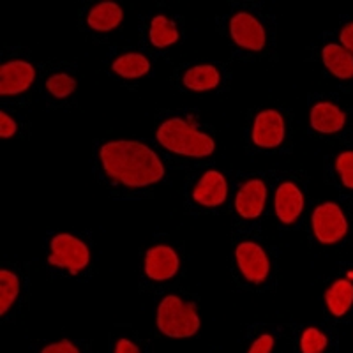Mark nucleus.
<instances>
[{
  "label": "nucleus",
  "mask_w": 353,
  "mask_h": 353,
  "mask_svg": "<svg viewBox=\"0 0 353 353\" xmlns=\"http://www.w3.org/2000/svg\"><path fill=\"white\" fill-rule=\"evenodd\" d=\"M313 228L318 241L323 244H334L345 237L348 225L341 209L336 203H323L314 210Z\"/></svg>",
  "instance_id": "5"
},
{
  "label": "nucleus",
  "mask_w": 353,
  "mask_h": 353,
  "mask_svg": "<svg viewBox=\"0 0 353 353\" xmlns=\"http://www.w3.org/2000/svg\"><path fill=\"white\" fill-rule=\"evenodd\" d=\"M179 39V32H176L175 25L165 17H156L150 25V41L157 48H165L170 44L176 43Z\"/></svg>",
  "instance_id": "20"
},
{
  "label": "nucleus",
  "mask_w": 353,
  "mask_h": 353,
  "mask_svg": "<svg viewBox=\"0 0 353 353\" xmlns=\"http://www.w3.org/2000/svg\"><path fill=\"white\" fill-rule=\"evenodd\" d=\"M17 132V122L12 121L8 113H0V137L11 138Z\"/></svg>",
  "instance_id": "26"
},
{
  "label": "nucleus",
  "mask_w": 353,
  "mask_h": 353,
  "mask_svg": "<svg viewBox=\"0 0 353 353\" xmlns=\"http://www.w3.org/2000/svg\"><path fill=\"white\" fill-rule=\"evenodd\" d=\"M237 263L249 281L261 283L269 276V258L263 249L253 242H244L239 245Z\"/></svg>",
  "instance_id": "7"
},
{
  "label": "nucleus",
  "mask_w": 353,
  "mask_h": 353,
  "mask_svg": "<svg viewBox=\"0 0 353 353\" xmlns=\"http://www.w3.org/2000/svg\"><path fill=\"white\" fill-rule=\"evenodd\" d=\"M345 113L330 103H318L311 112V125L325 134L339 131L345 125Z\"/></svg>",
  "instance_id": "14"
},
{
  "label": "nucleus",
  "mask_w": 353,
  "mask_h": 353,
  "mask_svg": "<svg viewBox=\"0 0 353 353\" xmlns=\"http://www.w3.org/2000/svg\"><path fill=\"white\" fill-rule=\"evenodd\" d=\"M41 353H80L77 350V346L69 341H61L55 343V345H50L43 350Z\"/></svg>",
  "instance_id": "27"
},
{
  "label": "nucleus",
  "mask_w": 353,
  "mask_h": 353,
  "mask_svg": "<svg viewBox=\"0 0 353 353\" xmlns=\"http://www.w3.org/2000/svg\"><path fill=\"white\" fill-rule=\"evenodd\" d=\"M36 71L28 62L14 61L0 68V94L12 96V94L25 92L32 85Z\"/></svg>",
  "instance_id": "8"
},
{
  "label": "nucleus",
  "mask_w": 353,
  "mask_h": 353,
  "mask_svg": "<svg viewBox=\"0 0 353 353\" xmlns=\"http://www.w3.org/2000/svg\"><path fill=\"white\" fill-rule=\"evenodd\" d=\"M150 69L149 61L140 53H128L113 62V71L122 78H140L147 74Z\"/></svg>",
  "instance_id": "19"
},
{
  "label": "nucleus",
  "mask_w": 353,
  "mask_h": 353,
  "mask_svg": "<svg viewBox=\"0 0 353 353\" xmlns=\"http://www.w3.org/2000/svg\"><path fill=\"white\" fill-rule=\"evenodd\" d=\"M157 140L163 147L182 156L203 157L214 152V140L182 119H170L157 131Z\"/></svg>",
  "instance_id": "2"
},
{
  "label": "nucleus",
  "mask_w": 353,
  "mask_h": 353,
  "mask_svg": "<svg viewBox=\"0 0 353 353\" xmlns=\"http://www.w3.org/2000/svg\"><path fill=\"white\" fill-rule=\"evenodd\" d=\"M272 346H274L272 336L265 334V336H260L256 341L251 345V348H249V353H270V352H272Z\"/></svg>",
  "instance_id": "25"
},
{
  "label": "nucleus",
  "mask_w": 353,
  "mask_h": 353,
  "mask_svg": "<svg viewBox=\"0 0 353 353\" xmlns=\"http://www.w3.org/2000/svg\"><path fill=\"white\" fill-rule=\"evenodd\" d=\"M265 198H267V191H265L263 182L249 181L239 191L237 200H235V209L245 219H254L263 210Z\"/></svg>",
  "instance_id": "12"
},
{
  "label": "nucleus",
  "mask_w": 353,
  "mask_h": 353,
  "mask_svg": "<svg viewBox=\"0 0 353 353\" xmlns=\"http://www.w3.org/2000/svg\"><path fill=\"white\" fill-rule=\"evenodd\" d=\"M304 209V198L299 188L292 182L279 185L276 193V212L283 223H293Z\"/></svg>",
  "instance_id": "13"
},
{
  "label": "nucleus",
  "mask_w": 353,
  "mask_h": 353,
  "mask_svg": "<svg viewBox=\"0 0 353 353\" xmlns=\"http://www.w3.org/2000/svg\"><path fill=\"white\" fill-rule=\"evenodd\" d=\"M323 62L337 78H353V55L339 44H329L323 48Z\"/></svg>",
  "instance_id": "15"
},
{
  "label": "nucleus",
  "mask_w": 353,
  "mask_h": 353,
  "mask_svg": "<svg viewBox=\"0 0 353 353\" xmlns=\"http://www.w3.org/2000/svg\"><path fill=\"white\" fill-rule=\"evenodd\" d=\"M302 353H323L327 348V337L318 329H307L301 339Z\"/></svg>",
  "instance_id": "22"
},
{
  "label": "nucleus",
  "mask_w": 353,
  "mask_h": 353,
  "mask_svg": "<svg viewBox=\"0 0 353 353\" xmlns=\"http://www.w3.org/2000/svg\"><path fill=\"white\" fill-rule=\"evenodd\" d=\"M157 327L170 337H189L200 329V318L194 304H184L179 297L170 295L161 302L157 311Z\"/></svg>",
  "instance_id": "3"
},
{
  "label": "nucleus",
  "mask_w": 353,
  "mask_h": 353,
  "mask_svg": "<svg viewBox=\"0 0 353 353\" xmlns=\"http://www.w3.org/2000/svg\"><path fill=\"white\" fill-rule=\"evenodd\" d=\"M122 21V9L113 2H103L96 6L88 14V25L96 30H112Z\"/></svg>",
  "instance_id": "16"
},
{
  "label": "nucleus",
  "mask_w": 353,
  "mask_h": 353,
  "mask_svg": "<svg viewBox=\"0 0 353 353\" xmlns=\"http://www.w3.org/2000/svg\"><path fill=\"white\" fill-rule=\"evenodd\" d=\"M179 270V258L168 245H157L147 253L145 258V272L150 279L165 281L173 277Z\"/></svg>",
  "instance_id": "10"
},
{
  "label": "nucleus",
  "mask_w": 353,
  "mask_h": 353,
  "mask_svg": "<svg viewBox=\"0 0 353 353\" xmlns=\"http://www.w3.org/2000/svg\"><path fill=\"white\" fill-rule=\"evenodd\" d=\"M348 277L350 279H353V272H348Z\"/></svg>",
  "instance_id": "30"
},
{
  "label": "nucleus",
  "mask_w": 353,
  "mask_h": 353,
  "mask_svg": "<svg viewBox=\"0 0 353 353\" xmlns=\"http://www.w3.org/2000/svg\"><path fill=\"white\" fill-rule=\"evenodd\" d=\"M101 161L113 181L129 188H141L161 181L165 168L159 157L137 141H112L101 149Z\"/></svg>",
  "instance_id": "1"
},
{
  "label": "nucleus",
  "mask_w": 353,
  "mask_h": 353,
  "mask_svg": "<svg viewBox=\"0 0 353 353\" xmlns=\"http://www.w3.org/2000/svg\"><path fill=\"white\" fill-rule=\"evenodd\" d=\"M341 43H343V48H346L353 55V23L343 28Z\"/></svg>",
  "instance_id": "28"
},
{
  "label": "nucleus",
  "mask_w": 353,
  "mask_h": 353,
  "mask_svg": "<svg viewBox=\"0 0 353 353\" xmlns=\"http://www.w3.org/2000/svg\"><path fill=\"white\" fill-rule=\"evenodd\" d=\"M48 261L57 267H64L74 276L88 265V248L80 239L61 233L52 241V256Z\"/></svg>",
  "instance_id": "4"
},
{
  "label": "nucleus",
  "mask_w": 353,
  "mask_h": 353,
  "mask_svg": "<svg viewBox=\"0 0 353 353\" xmlns=\"http://www.w3.org/2000/svg\"><path fill=\"white\" fill-rule=\"evenodd\" d=\"M336 168L346 188L353 189V152H343L337 157Z\"/></svg>",
  "instance_id": "24"
},
{
  "label": "nucleus",
  "mask_w": 353,
  "mask_h": 353,
  "mask_svg": "<svg viewBox=\"0 0 353 353\" xmlns=\"http://www.w3.org/2000/svg\"><path fill=\"white\" fill-rule=\"evenodd\" d=\"M46 87L55 97H68L69 94L74 92L77 81H74V78L68 77V74H53L48 83H46Z\"/></svg>",
  "instance_id": "23"
},
{
  "label": "nucleus",
  "mask_w": 353,
  "mask_h": 353,
  "mask_svg": "<svg viewBox=\"0 0 353 353\" xmlns=\"http://www.w3.org/2000/svg\"><path fill=\"white\" fill-rule=\"evenodd\" d=\"M232 36L235 43L242 48L258 50L263 48L265 44V30L256 18H253L248 12H239L232 20Z\"/></svg>",
  "instance_id": "9"
},
{
  "label": "nucleus",
  "mask_w": 353,
  "mask_h": 353,
  "mask_svg": "<svg viewBox=\"0 0 353 353\" xmlns=\"http://www.w3.org/2000/svg\"><path fill=\"white\" fill-rule=\"evenodd\" d=\"M285 138V122L283 117L276 110H267L261 112L254 121L253 141L258 147L263 149H272L281 143Z\"/></svg>",
  "instance_id": "6"
},
{
  "label": "nucleus",
  "mask_w": 353,
  "mask_h": 353,
  "mask_svg": "<svg viewBox=\"0 0 353 353\" xmlns=\"http://www.w3.org/2000/svg\"><path fill=\"white\" fill-rule=\"evenodd\" d=\"M228 196L226 179L219 172H207L194 189L193 198L205 207H217Z\"/></svg>",
  "instance_id": "11"
},
{
  "label": "nucleus",
  "mask_w": 353,
  "mask_h": 353,
  "mask_svg": "<svg viewBox=\"0 0 353 353\" xmlns=\"http://www.w3.org/2000/svg\"><path fill=\"white\" fill-rule=\"evenodd\" d=\"M115 353H140V350L132 345L131 341H128V339H121V341L117 343Z\"/></svg>",
  "instance_id": "29"
},
{
  "label": "nucleus",
  "mask_w": 353,
  "mask_h": 353,
  "mask_svg": "<svg viewBox=\"0 0 353 353\" xmlns=\"http://www.w3.org/2000/svg\"><path fill=\"white\" fill-rule=\"evenodd\" d=\"M18 277L8 270H0V313L4 314L18 297Z\"/></svg>",
  "instance_id": "21"
},
{
  "label": "nucleus",
  "mask_w": 353,
  "mask_h": 353,
  "mask_svg": "<svg viewBox=\"0 0 353 353\" xmlns=\"http://www.w3.org/2000/svg\"><path fill=\"white\" fill-rule=\"evenodd\" d=\"M325 301L330 313L336 314V316H343L353 304V285L345 279L336 281L327 292Z\"/></svg>",
  "instance_id": "17"
},
{
  "label": "nucleus",
  "mask_w": 353,
  "mask_h": 353,
  "mask_svg": "<svg viewBox=\"0 0 353 353\" xmlns=\"http://www.w3.org/2000/svg\"><path fill=\"white\" fill-rule=\"evenodd\" d=\"M185 87L191 90H210V88L217 87L219 83V72L214 65H198V68L189 69L184 74Z\"/></svg>",
  "instance_id": "18"
}]
</instances>
